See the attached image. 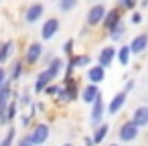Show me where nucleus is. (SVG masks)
Masks as SVG:
<instances>
[{
    "mask_svg": "<svg viewBox=\"0 0 148 146\" xmlns=\"http://www.w3.org/2000/svg\"><path fill=\"white\" fill-rule=\"evenodd\" d=\"M71 47H73V41H67V43L63 45V51H65L67 55H71Z\"/></svg>",
    "mask_w": 148,
    "mask_h": 146,
    "instance_id": "33",
    "label": "nucleus"
},
{
    "mask_svg": "<svg viewBox=\"0 0 148 146\" xmlns=\"http://www.w3.org/2000/svg\"><path fill=\"white\" fill-rule=\"evenodd\" d=\"M124 33H126V27H124V23L120 21L118 25H114V27L110 29V39H114V41H122V39H124Z\"/></svg>",
    "mask_w": 148,
    "mask_h": 146,
    "instance_id": "20",
    "label": "nucleus"
},
{
    "mask_svg": "<svg viewBox=\"0 0 148 146\" xmlns=\"http://www.w3.org/2000/svg\"><path fill=\"white\" fill-rule=\"evenodd\" d=\"M6 81H8L6 79V71H4V67H0V87H2Z\"/></svg>",
    "mask_w": 148,
    "mask_h": 146,
    "instance_id": "31",
    "label": "nucleus"
},
{
    "mask_svg": "<svg viewBox=\"0 0 148 146\" xmlns=\"http://www.w3.org/2000/svg\"><path fill=\"white\" fill-rule=\"evenodd\" d=\"M47 69H49V71H51V73H53L55 77H57V75H59V71L63 69V61H61V59H57V57H53Z\"/></svg>",
    "mask_w": 148,
    "mask_h": 146,
    "instance_id": "23",
    "label": "nucleus"
},
{
    "mask_svg": "<svg viewBox=\"0 0 148 146\" xmlns=\"http://www.w3.org/2000/svg\"><path fill=\"white\" fill-rule=\"evenodd\" d=\"M79 4V0H59V10L61 12H69Z\"/></svg>",
    "mask_w": 148,
    "mask_h": 146,
    "instance_id": "22",
    "label": "nucleus"
},
{
    "mask_svg": "<svg viewBox=\"0 0 148 146\" xmlns=\"http://www.w3.org/2000/svg\"><path fill=\"white\" fill-rule=\"evenodd\" d=\"M108 130H110V126L108 124H99L95 130H93V144H101L103 140H106V136H108Z\"/></svg>",
    "mask_w": 148,
    "mask_h": 146,
    "instance_id": "19",
    "label": "nucleus"
},
{
    "mask_svg": "<svg viewBox=\"0 0 148 146\" xmlns=\"http://www.w3.org/2000/svg\"><path fill=\"white\" fill-rule=\"evenodd\" d=\"M16 146H35L33 142H31V136H23L21 140H18V144Z\"/></svg>",
    "mask_w": 148,
    "mask_h": 146,
    "instance_id": "29",
    "label": "nucleus"
},
{
    "mask_svg": "<svg viewBox=\"0 0 148 146\" xmlns=\"http://www.w3.org/2000/svg\"><path fill=\"white\" fill-rule=\"evenodd\" d=\"M99 93H101V91L97 89V83H87V85L81 89V99H83L85 104H93Z\"/></svg>",
    "mask_w": 148,
    "mask_h": 146,
    "instance_id": "12",
    "label": "nucleus"
},
{
    "mask_svg": "<svg viewBox=\"0 0 148 146\" xmlns=\"http://www.w3.org/2000/svg\"><path fill=\"white\" fill-rule=\"evenodd\" d=\"M85 144H87V146H93V138H87V140H85Z\"/></svg>",
    "mask_w": 148,
    "mask_h": 146,
    "instance_id": "35",
    "label": "nucleus"
},
{
    "mask_svg": "<svg viewBox=\"0 0 148 146\" xmlns=\"http://www.w3.org/2000/svg\"><path fill=\"white\" fill-rule=\"evenodd\" d=\"M14 116H16V106H14V104H10V106H8V112H6V122H8V120H12Z\"/></svg>",
    "mask_w": 148,
    "mask_h": 146,
    "instance_id": "28",
    "label": "nucleus"
},
{
    "mask_svg": "<svg viewBox=\"0 0 148 146\" xmlns=\"http://www.w3.org/2000/svg\"><path fill=\"white\" fill-rule=\"evenodd\" d=\"M12 140H14V128H10L4 136V140L0 142V146H12Z\"/></svg>",
    "mask_w": 148,
    "mask_h": 146,
    "instance_id": "26",
    "label": "nucleus"
},
{
    "mask_svg": "<svg viewBox=\"0 0 148 146\" xmlns=\"http://www.w3.org/2000/svg\"><path fill=\"white\" fill-rule=\"evenodd\" d=\"M122 21V14H120V10L118 8H112V10H108L106 12V19H103V27L106 29H112L114 25H118Z\"/></svg>",
    "mask_w": 148,
    "mask_h": 146,
    "instance_id": "17",
    "label": "nucleus"
},
{
    "mask_svg": "<svg viewBox=\"0 0 148 146\" xmlns=\"http://www.w3.org/2000/svg\"><path fill=\"white\" fill-rule=\"evenodd\" d=\"M130 89H134V81H128V83H126V87H124V91H126V93H128Z\"/></svg>",
    "mask_w": 148,
    "mask_h": 146,
    "instance_id": "34",
    "label": "nucleus"
},
{
    "mask_svg": "<svg viewBox=\"0 0 148 146\" xmlns=\"http://www.w3.org/2000/svg\"><path fill=\"white\" fill-rule=\"evenodd\" d=\"M49 126L47 124H37L35 128H33V132H31V142L35 144V146H41V144H45L47 142V138H49Z\"/></svg>",
    "mask_w": 148,
    "mask_h": 146,
    "instance_id": "3",
    "label": "nucleus"
},
{
    "mask_svg": "<svg viewBox=\"0 0 148 146\" xmlns=\"http://www.w3.org/2000/svg\"><path fill=\"white\" fill-rule=\"evenodd\" d=\"M63 146H73V144H69V142H67V144H63Z\"/></svg>",
    "mask_w": 148,
    "mask_h": 146,
    "instance_id": "36",
    "label": "nucleus"
},
{
    "mask_svg": "<svg viewBox=\"0 0 148 146\" xmlns=\"http://www.w3.org/2000/svg\"><path fill=\"white\" fill-rule=\"evenodd\" d=\"M59 99H63V101H73L75 97H77V83H75V79L69 75V77H65V89H59Z\"/></svg>",
    "mask_w": 148,
    "mask_h": 146,
    "instance_id": "1",
    "label": "nucleus"
},
{
    "mask_svg": "<svg viewBox=\"0 0 148 146\" xmlns=\"http://www.w3.org/2000/svg\"><path fill=\"white\" fill-rule=\"evenodd\" d=\"M116 55H118V61H120V65H128V61H130V55H132V51H130V45H124V47H120Z\"/></svg>",
    "mask_w": 148,
    "mask_h": 146,
    "instance_id": "21",
    "label": "nucleus"
},
{
    "mask_svg": "<svg viewBox=\"0 0 148 146\" xmlns=\"http://www.w3.org/2000/svg\"><path fill=\"white\" fill-rule=\"evenodd\" d=\"M132 122L138 126V128H144L148 126V106H140L132 112Z\"/></svg>",
    "mask_w": 148,
    "mask_h": 146,
    "instance_id": "7",
    "label": "nucleus"
},
{
    "mask_svg": "<svg viewBox=\"0 0 148 146\" xmlns=\"http://www.w3.org/2000/svg\"><path fill=\"white\" fill-rule=\"evenodd\" d=\"M138 132H140V128L130 120V122L122 124V128L118 130V136H120V140H122V142H132V140H136V138H138Z\"/></svg>",
    "mask_w": 148,
    "mask_h": 146,
    "instance_id": "2",
    "label": "nucleus"
},
{
    "mask_svg": "<svg viewBox=\"0 0 148 146\" xmlns=\"http://www.w3.org/2000/svg\"><path fill=\"white\" fill-rule=\"evenodd\" d=\"M89 57L87 55H77V57H71L69 59V63H67V77L71 75V71L75 69V67H85V65H89Z\"/></svg>",
    "mask_w": 148,
    "mask_h": 146,
    "instance_id": "16",
    "label": "nucleus"
},
{
    "mask_svg": "<svg viewBox=\"0 0 148 146\" xmlns=\"http://www.w3.org/2000/svg\"><path fill=\"white\" fill-rule=\"evenodd\" d=\"M146 49H148V35H146V33H140L138 37L132 39V43H130L132 55H140V53H144Z\"/></svg>",
    "mask_w": 148,
    "mask_h": 146,
    "instance_id": "5",
    "label": "nucleus"
},
{
    "mask_svg": "<svg viewBox=\"0 0 148 146\" xmlns=\"http://www.w3.org/2000/svg\"><path fill=\"white\" fill-rule=\"evenodd\" d=\"M8 97H0V126L6 124V112H8Z\"/></svg>",
    "mask_w": 148,
    "mask_h": 146,
    "instance_id": "24",
    "label": "nucleus"
},
{
    "mask_svg": "<svg viewBox=\"0 0 148 146\" xmlns=\"http://www.w3.org/2000/svg\"><path fill=\"white\" fill-rule=\"evenodd\" d=\"M136 2H138V0H118V4H120L122 8H128V10H132V8L136 6Z\"/></svg>",
    "mask_w": 148,
    "mask_h": 146,
    "instance_id": "27",
    "label": "nucleus"
},
{
    "mask_svg": "<svg viewBox=\"0 0 148 146\" xmlns=\"http://www.w3.org/2000/svg\"><path fill=\"white\" fill-rule=\"evenodd\" d=\"M43 12H45V6H43L41 2L31 4V6H29V10H27V14H25V21H27L29 25H33V23H37V21L43 16Z\"/></svg>",
    "mask_w": 148,
    "mask_h": 146,
    "instance_id": "8",
    "label": "nucleus"
},
{
    "mask_svg": "<svg viewBox=\"0 0 148 146\" xmlns=\"http://www.w3.org/2000/svg\"><path fill=\"white\" fill-rule=\"evenodd\" d=\"M57 31H59V21L57 19H49V21H45V25L41 29V37L45 41H51L57 35Z\"/></svg>",
    "mask_w": 148,
    "mask_h": 146,
    "instance_id": "6",
    "label": "nucleus"
},
{
    "mask_svg": "<svg viewBox=\"0 0 148 146\" xmlns=\"http://www.w3.org/2000/svg\"><path fill=\"white\" fill-rule=\"evenodd\" d=\"M12 51H14V43L12 41H6L4 45H0V65H4L8 61V57L12 55Z\"/></svg>",
    "mask_w": 148,
    "mask_h": 146,
    "instance_id": "18",
    "label": "nucleus"
},
{
    "mask_svg": "<svg viewBox=\"0 0 148 146\" xmlns=\"http://www.w3.org/2000/svg\"><path fill=\"white\" fill-rule=\"evenodd\" d=\"M45 91H47L49 95H55V93H59V87H55V85H51V83H49V85L45 87Z\"/></svg>",
    "mask_w": 148,
    "mask_h": 146,
    "instance_id": "30",
    "label": "nucleus"
},
{
    "mask_svg": "<svg viewBox=\"0 0 148 146\" xmlns=\"http://www.w3.org/2000/svg\"><path fill=\"white\" fill-rule=\"evenodd\" d=\"M87 79H89V83H101L106 79V67H101L99 63L89 67L87 69Z\"/></svg>",
    "mask_w": 148,
    "mask_h": 146,
    "instance_id": "10",
    "label": "nucleus"
},
{
    "mask_svg": "<svg viewBox=\"0 0 148 146\" xmlns=\"http://www.w3.org/2000/svg\"><path fill=\"white\" fill-rule=\"evenodd\" d=\"M21 75H23V63H21V61H16V63L12 65V75H10V81H16Z\"/></svg>",
    "mask_w": 148,
    "mask_h": 146,
    "instance_id": "25",
    "label": "nucleus"
},
{
    "mask_svg": "<svg viewBox=\"0 0 148 146\" xmlns=\"http://www.w3.org/2000/svg\"><path fill=\"white\" fill-rule=\"evenodd\" d=\"M116 49L114 47H103L101 51H99V57H97V63L101 65V67H110L112 65V61L116 59Z\"/></svg>",
    "mask_w": 148,
    "mask_h": 146,
    "instance_id": "9",
    "label": "nucleus"
},
{
    "mask_svg": "<svg viewBox=\"0 0 148 146\" xmlns=\"http://www.w3.org/2000/svg\"><path fill=\"white\" fill-rule=\"evenodd\" d=\"M110 146H120V144H116V142H114V144H110Z\"/></svg>",
    "mask_w": 148,
    "mask_h": 146,
    "instance_id": "37",
    "label": "nucleus"
},
{
    "mask_svg": "<svg viewBox=\"0 0 148 146\" xmlns=\"http://www.w3.org/2000/svg\"><path fill=\"white\" fill-rule=\"evenodd\" d=\"M53 79H55V75H53L49 69L41 71V73L37 75V81H35V91H45V87H47Z\"/></svg>",
    "mask_w": 148,
    "mask_h": 146,
    "instance_id": "11",
    "label": "nucleus"
},
{
    "mask_svg": "<svg viewBox=\"0 0 148 146\" xmlns=\"http://www.w3.org/2000/svg\"><path fill=\"white\" fill-rule=\"evenodd\" d=\"M106 12H108V10H106V6H103V4H93V6L89 8V12H87V25L95 27V25L103 23Z\"/></svg>",
    "mask_w": 148,
    "mask_h": 146,
    "instance_id": "4",
    "label": "nucleus"
},
{
    "mask_svg": "<svg viewBox=\"0 0 148 146\" xmlns=\"http://www.w3.org/2000/svg\"><path fill=\"white\" fill-rule=\"evenodd\" d=\"M126 104V91H120V93H116L114 95V99L108 104V114L110 116H116L120 110H122V106Z\"/></svg>",
    "mask_w": 148,
    "mask_h": 146,
    "instance_id": "13",
    "label": "nucleus"
},
{
    "mask_svg": "<svg viewBox=\"0 0 148 146\" xmlns=\"http://www.w3.org/2000/svg\"><path fill=\"white\" fill-rule=\"evenodd\" d=\"M41 55H43V45H41V43L29 45V49H27V63H29V65H35V63L41 59Z\"/></svg>",
    "mask_w": 148,
    "mask_h": 146,
    "instance_id": "14",
    "label": "nucleus"
},
{
    "mask_svg": "<svg viewBox=\"0 0 148 146\" xmlns=\"http://www.w3.org/2000/svg\"><path fill=\"white\" fill-rule=\"evenodd\" d=\"M132 23H134V25H140V23H142V14H140V12H134V14H132Z\"/></svg>",
    "mask_w": 148,
    "mask_h": 146,
    "instance_id": "32",
    "label": "nucleus"
},
{
    "mask_svg": "<svg viewBox=\"0 0 148 146\" xmlns=\"http://www.w3.org/2000/svg\"><path fill=\"white\" fill-rule=\"evenodd\" d=\"M103 110H106V106H103V99H101V93L95 97V101H93V110H91V122L97 126L99 122H101V118H103Z\"/></svg>",
    "mask_w": 148,
    "mask_h": 146,
    "instance_id": "15",
    "label": "nucleus"
}]
</instances>
